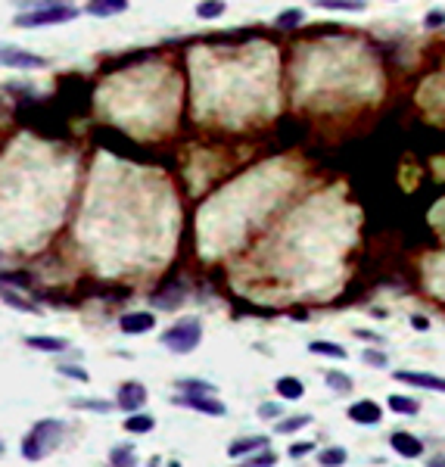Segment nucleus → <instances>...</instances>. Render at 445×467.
Here are the masks:
<instances>
[{
  "mask_svg": "<svg viewBox=\"0 0 445 467\" xmlns=\"http://www.w3.org/2000/svg\"><path fill=\"white\" fill-rule=\"evenodd\" d=\"M63 427H66V423L63 421H53V417L38 421L32 430H28L26 439H22V458H26V461H41L59 442Z\"/></svg>",
  "mask_w": 445,
  "mask_h": 467,
  "instance_id": "1",
  "label": "nucleus"
},
{
  "mask_svg": "<svg viewBox=\"0 0 445 467\" xmlns=\"http://www.w3.org/2000/svg\"><path fill=\"white\" fill-rule=\"evenodd\" d=\"M202 340V324L200 318H181V321H175L169 330L162 333V346L169 349V352L175 355H187L193 352L196 346H200Z\"/></svg>",
  "mask_w": 445,
  "mask_h": 467,
  "instance_id": "2",
  "label": "nucleus"
},
{
  "mask_svg": "<svg viewBox=\"0 0 445 467\" xmlns=\"http://www.w3.org/2000/svg\"><path fill=\"white\" fill-rule=\"evenodd\" d=\"M78 16V6L72 3H50V6H35L28 12H19L16 16V25L19 28H38V25H63L72 22Z\"/></svg>",
  "mask_w": 445,
  "mask_h": 467,
  "instance_id": "3",
  "label": "nucleus"
},
{
  "mask_svg": "<svg viewBox=\"0 0 445 467\" xmlns=\"http://www.w3.org/2000/svg\"><path fill=\"white\" fill-rule=\"evenodd\" d=\"M0 66L10 68H44L47 59L38 53H28V50H19L13 44H0Z\"/></svg>",
  "mask_w": 445,
  "mask_h": 467,
  "instance_id": "4",
  "label": "nucleus"
},
{
  "mask_svg": "<svg viewBox=\"0 0 445 467\" xmlns=\"http://www.w3.org/2000/svg\"><path fill=\"white\" fill-rule=\"evenodd\" d=\"M175 402L184 405V408H193V411H202V414H212V417H221L227 411L225 405L215 399V392H181Z\"/></svg>",
  "mask_w": 445,
  "mask_h": 467,
  "instance_id": "5",
  "label": "nucleus"
},
{
  "mask_svg": "<svg viewBox=\"0 0 445 467\" xmlns=\"http://www.w3.org/2000/svg\"><path fill=\"white\" fill-rule=\"evenodd\" d=\"M146 405V386L138 380H128L119 386V396H115V408L122 411H140Z\"/></svg>",
  "mask_w": 445,
  "mask_h": 467,
  "instance_id": "6",
  "label": "nucleus"
},
{
  "mask_svg": "<svg viewBox=\"0 0 445 467\" xmlns=\"http://www.w3.org/2000/svg\"><path fill=\"white\" fill-rule=\"evenodd\" d=\"M119 327H122V333H131V336L150 333L156 327V315L153 311H128V315L119 318Z\"/></svg>",
  "mask_w": 445,
  "mask_h": 467,
  "instance_id": "7",
  "label": "nucleus"
},
{
  "mask_svg": "<svg viewBox=\"0 0 445 467\" xmlns=\"http://www.w3.org/2000/svg\"><path fill=\"white\" fill-rule=\"evenodd\" d=\"M345 414H349V421L355 423H380L383 411L377 402H370V399H361V402H352L349 408H345Z\"/></svg>",
  "mask_w": 445,
  "mask_h": 467,
  "instance_id": "8",
  "label": "nucleus"
},
{
  "mask_svg": "<svg viewBox=\"0 0 445 467\" xmlns=\"http://www.w3.org/2000/svg\"><path fill=\"white\" fill-rule=\"evenodd\" d=\"M395 380L411 386H424V390H436L445 392V377H436V374H424V371H395Z\"/></svg>",
  "mask_w": 445,
  "mask_h": 467,
  "instance_id": "9",
  "label": "nucleus"
},
{
  "mask_svg": "<svg viewBox=\"0 0 445 467\" xmlns=\"http://www.w3.org/2000/svg\"><path fill=\"white\" fill-rule=\"evenodd\" d=\"M389 446H392L395 455H401V458H420V455H424V442L411 433H392L389 436Z\"/></svg>",
  "mask_w": 445,
  "mask_h": 467,
  "instance_id": "10",
  "label": "nucleus"
},
{
  "mask_svg": "<svg viewBox=\"0 0 445 467\" xmlns=\"http://www.w3.org/2000/svg\"><path fill=\"white\" fill-rule=\"evenodd\" d=\"M265 446H268V436H243V439H234L231 446H227V455H231V458H243V455H252Z\"/></svg>",
  "mask_w": 445,
  "mask_h": 467,
  "instance_id": "11",
  "label": "nucleus"
},
{
  "mask_svg": "<svg viewBox=\"0 0 445 467\" xmlns=\"http://www.w3.org/2000/svg\"><path fill=\"white\" fill-rule=\"evenodd\" d=\"M84 10L97 19H109V16H119V12L128 10V0H91Z\"/></svg>",
  "mask_w": 445,
  "mask_h": 467,
  "instance_id": "12",
  "label": "nucleus"
},
{
  "mask_svg": "<svg viewBox=\"0 0 445 467\" xmlns=\"http://www.w3.org/2000/svg\"><path fill=\"white\" fill-rule=\"evenodd\" d=\"M26 342L32 349H41V352H66L69 349L63 336H26Z\"/></svg>",
  "mask_w": 445,
  "mask_h": 467,
  "instance_id": "13",
  "label": "nucleus"
},
{
  "mask_svg": "<svg viewBox=\"0 0 445 467\" xmlns=\"http://www.w3.org/2000/svg\"><path fill=\"white\" fill-rule=\"evenodd\" d=\"M274 390H277V396L281 399H302V392H305V386H302V380H296V377H281V380H274Z\"/></svg>",
  "mask_w": 445,
  "mask_h": 467,
  "instance_id": "14",
  "label": "nucleus"
},
{
  "mask_svg": "<svg viewBox=\"0 0 445 467\" xmlns=\"http://www.w3.org/2000/svg\"><path fill=\"white\" fill-rule=\"evenodd\" d=\"M153 427H156V417L140 414V411H131V417L125 421V430H128V433H150Z\"/></svg>",
  "mask_w": 445,
  "mask_h": 467,
  "instance_id": "15",
  "label": "nucleus"
},
{
  "mask_svg": "<svg viewBox=\"0 0 445 467\" xmlns=\"http://www.w3.org/2000/svg\"><path fill=\"white\" fill-rule=\"evenodd\" d=\"M308 352L327 355V358H349V355H345V349L339 346V342H327V340H314L312 346H308Z\"/></svg>",
  "mask_w": 445,
  "mask_h": 467,
  "instance_id": "16",
  "label": "nucleus"
},
{
  "mask_svg": "<svg viewBox=\"0 0 445 467\" xmlns=\"http://www.w3.org/2000/svg\"><path fill=\"white\" fill-rule=\"evenodd\" d=\"M312 423V414H293V417H277V433H296V430L308 427Z\"/></svg>",
  "mask_w": 445,
  "mask_h": 467,
  "instance_id": "17",
  "label": "nucleus"
},
{
  "mask_svg": "<svg viewBox=\"0 0 445 467\" xmlns=\"http://www.w3.org/2000/svg\"><path fill=\"white\" fill-rule=\"evenodd\" d=\"M0 296H3V302H10L16 311H32V315H41V309L38 305H32L28 299H22V296H16L13 290H7V286L0 284Z\"/></svg>",
  "mask_w": 445,
  "mask_h": 467,
  "instance_id": "18",
  "label": "nucleus"
},
{
  "mask_svg": "<svg viewBox=\"0 0 445 467\" xmlns=\"http://www.w3.org/2000/svg\"><path fill=\"white\" fill-rule=\"evenodd\" d=\"M72 408H82V411H97V414H109L115 405H109L106 399H75Z\"/></svg>",
  "mask_w": 445,
  "mask_h": 467,
  "instance_id": "19",
  "label": "nucleus"
},
{
  "mask_svg": "<svg viewBox=\"0 0 445 467\" xmlns=\"http://www.w3.org/2000/svg\"><path fill=\"white\" fill-rule=\"evenodd\" d=\"M389 408H392L395 414H417L420 405L408 396H389Z\"/></svg>",
  "mask_w": 445,
  "mask_h": 467,
  "instance_id": "20",
  "label": "nucleus"
},
{
  "mask_svg": "<svg viewBox=\"0 0 445 467\" xmlns=\"http://www.w3.org/2000/svg\"><path fill=\"white\" fill-rule=\"evenodd\" d=\"M196 16L200 19H218V16H225V3H221V0H200Z\"/></svg>",
  "mask_w": 445,
  "mask_h": 467,
  "instance_id": "21",
  "label": "nucleus"
},
{
  "mask_svg": "<svg viewBox=\"0 0 445 467\" xmlns=\"http://www.w3.org/2000/svg\"><path fill=\"white\" fill-rule=\"evenodd\" d=\"M243 461H246L249 467H271V464H277V455L271 452L268 446H265V448H258V455H249V458L243 455Z\"/></svg>",
  "mask_w": 445,
  "mask_h": 467,
  "instance_id": "22",
  "label": "nucleus"
},
{
  "mask_svg": "<svg viewBox=\"0 0 445 467\" xmlns=\"http://www.w3.org/2000/svg\"><path fill=\"white\" fill-rule=\"evenodd\" d=\"M0 284L28 290V286H32V277H28V274H22V271H0Z\"/></svg>",
  "mask_w": 445,
  "mask_h": 467,
  "instance_id": "23",
  "label": "nucleus"
},
{
  "mask_svg": "<svg viewBox=\"0 0 445 467\" xmlns=\"http://www.w3.org/2000/svg\"><path fill=\"white\" fill-rule=\"evenodd\" d=\"M109 464L122 467V464H134V446H115L109 452Z\"/></svg>",
  "mask_w": 445,
  "mask_h": 467,
  "instance_id": "24",
  "label": "nucleus"
},
{
  "mask_svg": "<svg viewBox=\"0 0 445 467\" xmlns=\"http://www.w3.org/2000/svg\"><path fill=\"white\" fill-rule=\"evenodd\" d=\"M345 448H339V446H330V448H324V452L318 455V464H345Z\"/></svg>",
  "mask_w": 445,
  "mask_h": 467,
  "instance_id": "25",
  "label": "nucleus"
},
{
  "mask_svg": "<svg viewBox=\"0 0 445 467\" xmlns=\"http://www.w3.org/2000/svg\"><path fill=\"white\" fill-rule=\"evenodd\" d=\"M327 386H330L333 392H349L352 390V380L345 377V374H339V371H330V374H327Z\"/></svg>",
  "mask_w": 445,
  "mask_h": 467,
  "instance_id": "26",
  "label": "nucleus"
},
{
  "mask_svg": "<svg viewBox=\"0 0 445 467\" xmlns=\"http://www.w3.org/2000/svg\"><path fill=\"white\" fill-rule=\"evenodd\" d=\"M324 10H364V0H318Z\"/></svg>",
  "mask_w": 445,
  "mask_h": 467,
  "instance_id": "27",
  "label": "nucleus"
},
{
  "mask_svg": "<svg viewBox=\"0 0 445 467\" xmlns=\"http://www.w3.org/2000/svg\"><path fill=\"white\" fill-rule=\"evenodd\" d=\"M302 19H305L302 10H287L277 16V25H281V28H293V25H302Z\"/></svg>",
  "mask_w": 445,
  "mask_h": 467,
  "instance_id": "28",
  "label": "nucleus"
},
{
  "mask_svg": "<svg viewBox=\"0 0 445 467\" xmlns=\"http://www.w3.org/2000/svg\"><path fill=\"white\" fill-rule=\"evenodd\" d=\"M178 390L181 392H215V386L200 383V380H178Z\"/></svg>",
  "mask_w": 445,
  "mask_h": 467,
  "instance_id": "29",
  "label": "nucleus"
},
{
  "mask_svg": "<svg viewBox=\"0 0 445 467\" xmlns=\"http://www.w3.org/2000/svg\"><path fill=\"white\" fill-rule=\"evenodd\" d=\"M59 374H66V377H72V380H78V383H88V371H84V367H75V365H59L57 367Z\"/></svg>",
  "mask_w": 445,
  "mask_h": 467,
  "instance_id": "30",
  "label": "nucleus"
},
{
  "mask_svg": "<svg viewBox=\"0 0 445 467\" xmlns=\"http://www.w3.org/2000/svg\"><path fill=\"white\" fill-rule=\"evenodd\" d=\"M308 452H314V442H293V446H290V458H296V461Z\"/></svg>",
  "mask_w": 445,
  "mask_h": 467,
  "instance_id": "31",
  "label": "nucleus"
},
{
  "mask_svg": "<svg viewBox=\"0 0 445 467\" xmlns=\"http://www.w3.org/2000/svg\"><path fill=\"white\" fill-rule=\"evenodd\" d=\"M364 361H368V365H374V367H386L389 365V358L383 352H374V349H370V352H364Z\"/></svg>",
  "mask_w": 445,
  "mask_h": 467,
  "instance_id": "32",
  "label": "nucleus"
},
{
  "mask_svg": "<svg viewBox=\"0 0 445 467\" xmlns=\"http://www.w3.org/2000/svg\"><path fill=\"white\" fill-rule=\"evenodd\" d=\"M424 25L426 28H439V25H445V12H426Z\"/></svg>",
  "mask_w": 445,
  "mask_h": 467,
  "instance_id": "33",
  "label": "nucleus"
},
{
  "mask_svg": "<svg viewBox=\"0 0 445 467\" xmlns=\"http://www.w3.org/2000/svg\"><path fill=\"white\" fill-rule=\"evenodd\" d=\"M258 417H265V421L281 417V405H262V408H258Z\"/></svg>",
  "mask_w": 445,
  "mask_h": 467,
  "instance_id": "34",
  "label": "nucleus"
},
{
  "mask_svg": "<svg viewBox=\"0 0 445 467\" xmlns=\"http://www.w3.org/2000/svg\"><path fill=\"white\" fill-rule=\"evenodd\" d=\"M411 324H414L417 330H430V321H426L424 315H414V318H411Z\"/></svg>",
  "mask_w": 445,
  "mask_h": 467,
  "instance_id": "35",
  "label": "nucleus"
},
{
  "mask_svg": "<svg viewBox=\"0 0 445 467\" xmlns=\"http://www.w3.org/2000/svg\"><path fill=\"white\" fill-rule=\"evenodd\" d=\"M0 455H3V439H0Z\"/></svg>",
  "mask_w": 445,
  "mask_h": 467,
  "instance_id": "36",
  "label": "nucleus"
}]
</instances>
